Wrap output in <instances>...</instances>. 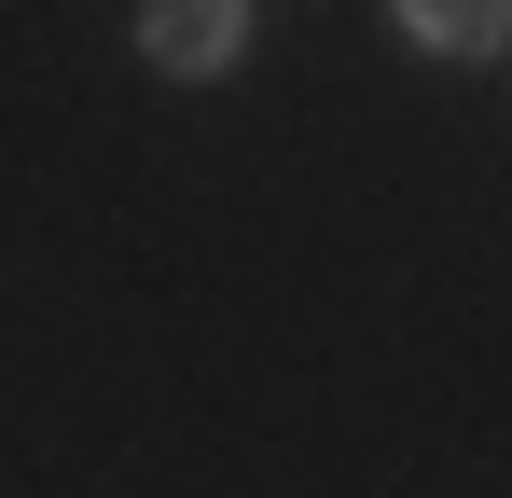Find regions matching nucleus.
Returning <instances> with one entry per match:
<instances>
[{"label": "nucleus", "instance_id": "1", "mask_svg": "<svg viewBox=\"0 0 512 498\" xmlns=\"http://www.w3.org/2000/svg\"><path fill=\"white\" fill-rule=\"evenodd\" d=\"M139 56L167 83H208L250 56V0H139Z\"/></svg>", "mask_w": 512, "mask_h": 498}, {"label": "nucleus", "instance_id": "2", "mask_svg": "<svg viewBox=\"0 0 512 498\" xmlns=\"http://www.w3.org/2000/svg\"><path fill=\"white\" fill-rule=\"evenodd\" d=\"M402 14V42H429V56H499L512 42V0H388Z\"/></svg>", "mask_w": 512, "mask_h": 498}]
</instances>
